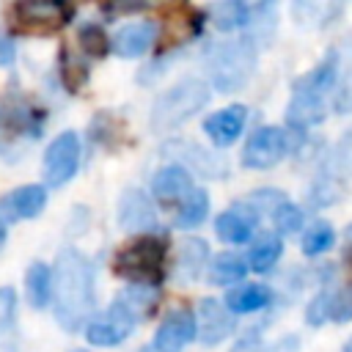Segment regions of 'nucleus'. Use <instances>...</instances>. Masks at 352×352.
Listing matches in <instances>:
<instances>
[{
	"instance_id": "nucleus-17",
	"label": "nucleus",
	"mask_w": 352,
	"mask_h": 352,
	"mask_svg": "<svg viewBox=\"0 0 352 352\" xmlns=\"http://www.w3.org/2000/svg\"><path fill=\"white\" fill-rule=\"evenodd\" d=\"M209 264V248L204 239H184L179 245V256H176V267H173V278L176 280H195Z\"/></svg>"
},
{
	"instance_id": "nucleus-3",
	"label": "nucleus",
	"mask_w": 352,
	"mask_h": 352,
	"mask_svg": "<svg viewBox=\"0 0 352 352\" xmlns=\"http://www.w3.org/2000/svg\"><path fill=\"white\" fill-rule=\"evenodd\" d=\"M165 242L157 236H140L116 256V272L138 286H154L162 278Z\"/></svg>"
},
{
	"instance_id": "nucleus-5",
	"label": "nucleus",
	"mask_w": 352,
	"mask_h": 352,
	"mask_svg": "<svg viewBox=\"0 0 352 352\" xmlns=\"http://www.w3.org/2000/svg\"><path fill=\"white\" fill-rule=\"evenodd\" d=\"M289 151V138L283 129L278 126H261L250 135V140L245 143L242 151V165L253 168V170H264L278 165Z\"/></svg>"
},
{
	"instance_id": "nucleus-11",
	"label": "nucleus",
	"mask_w": 352,
	"mask_h": 352,
	"mask_svg": "<svg viewBox=\"0 0 352 352\" xmlns=\"http://www.w3.org/2000/svg\"><path fill=\"white\" fill-rule=\"evenodd\" d=\"M118 226L124 231H154L157 223V212L151 206V201L140 192V190H126L118 201Z\"/></svg>"
},
{
	"instance_id": "nucleus-25",
	"label": "nucleus",
	"mask_w": 352,
	"mask_h": 352,
	"mask_svg": "<svg viewBox=\"0 0 352 352\" xmlns=\"http://www.w3.org/2000/svg\"><path fill=\"white\" fill-rule=\"evenodd\" d=\"M209 16H212V22H214L217 30H234V28L250 22V8L231 0V3H217V6H212V8H209Z\"/></svg>"
},
{
	"instance_id": "nucleus-2",
	"label": "nucleus",
	"mask_w": 352,
	"mask_h": 352,
	"mask_svg": "<svg viewBox=\"0 0 352 352\" xmlns=\"http://www.w3.org/2000/svg\"><path fill=\"white\" fill-rule=\"evenodd\" d=\"M209 82L204 80H182L170 85L165 94L151 107V129L154 132H170L173 126L184 124L190 116H195L206 102H209Z\"/></svg>"
},
{
	"instance_id": "nucleus-15",
	"label": "nucleus",
	"mask_w": 352,
	"mask_h": 352,
	"mask_svg": "<svg viewBox=\"0 0 352 352\" xmlns=\"http://www.w3.org/2000/svg\"><path fill=\"white\" fill-rule=\"evenodd\" d=\"M324 118V96L308 94V91H297L292 94L289 110H286V121L294 129H308L314 124H319Z\"/></svg>"
},
{
	"instance_id": "nucleus-20",
	"label": "nucleus",
	"mask_w": 352,
	"mask_h": 352,
	"mask_svg": "<svg viewBox=\"0 0 352 352\" xmlns=\"http://www.w3.org/2000/svg\"><path fill=\"white\" fill-rule=\"evenodd\" d=\"M336 77H338V66H336V52H327L324 60L311 69L308 74H302L294 88L297 91H308V94H316V96H327V91L336 85Z\"/></svg>"
},
{
	"instance_id": "nucleus-36",
	"label": "nucleus",
	"mask_w": 352,
	"mask_h": 352,
	"mask_svg": "<svg viewBox=\"0 0 352 352\" xmlns=\"http://www.w3.org/2000/svg\"><path fill=\"white\" fill-rule=\"evenodd\" d=\"M3 242H6V217L0 214V248H3Z\"/></svg>"
},
{
	"instance_id": "nucleus-9",
	"label": "nucleus",
	"mask_w": 352,
	"mask_h": 352,
	"mask_svg": "<svg viewBox=\"0 0 352 352\" xmlns=\"http://www.w3.org/2000/svg\"><path fill=\"white\" fill-rule=\"evenodd\" d=\"M234 333V314L214 297H206L198 302V322H195V338H201L206 346L220 344Z\"/></svg>"
},
{
	"instance_id": "nucleus-4",
	"label": "nucleus",
	"mask_w": 352,
	"mask_h": 352,
	"mask_svg": "<svg viewBox=\"0 0 352 352\" xmlns=\"http://www.w3.org/2000/svg\"><path fill=\"white\" fill-rule=\"evenodd\" d=\"M256 55L248 47V41H234V44H223L209 55V80L217 91L228 94L236 91L248 82L250 72H253Z\"/></svg>"
},
{
	"instance_id": "nucleus-27",
	"label": "nucleus",
	"mask_w": 352,
	"mask_h": 352,
	"mask_svg": "<svg viewBox=\"0 0 352 352\" xmlns=\"http://www.w3.org/2000/svg\"><path fill=\"white\" fill-rule=\"evenodd\" d=\"M272 223H275V228H278L280 234H294V231H300V226H302V209H300L297 204H292V201H283L280 206H275Z\"/></svg>"
},
{
	"instance_id": "nucleus-32",
	"label": "nucleus",
	"mask_w": 352,
	"mask_h": 352,
	"mask_svg": "<svg viewBox=\"0 0 352 352\" xmlns=\"http://www.w3.org/2000/svg\"><path fill=\"white\" fill-rule=\"evenodd\" d=\"M330 289H322L314 300H311V305L305 308V319H308V324H322V322H327L330 319Z\"/></svg>"
},
{
	"instance_id": "nucleus-6",
	"label": "nucleus",
	"mask_w": 352,
	"mask_h": 352,
	"mask_svg": "<svg viewBox=\"0 0 352 352\" xmlns=\"http://www.w3.org/2000/svg\"><path fill=\"white\" fill-rule=\"evenodd\" d=\"M77 165H80L77 132H60L44 154V179H47V184H52V187L66 184L77 173Z\"/></svg>"
},
{
	"instance_id": "nucleus-30",
	"label": "nucleus",
	"mask_w": 352,
	"mask_h": 352,
	"mask_svg": "<svg viewBox=\"0 0 352 352\" xmlns=\"http://www.w3.org/2000/svg\"><path fill=\"white\" fill-rule=\"evenodd\" d=\"M330 319L333 322H349L352 319V283H346L330 294Z\"/></svg>"
},
{
	"instance_id": "nucleus-22",
	"label": "nucleus",
	"mask_w": 352,
	"mask_h": 352,
	"mask_svg": "<svg viewBox=\"0 0 352 352\" xmlns=\"http://www.w3.org/2000/svg\"><path fill=\"white\" fill-rule=\"evenodd\" d=\"M25 289L28 300L33 308H44L52 300V270L44 261H33L25 275Z\"/></svg>"
},
{
	"instance_id": "nucleus-16",
	"label": "nucleus",
	"mask_w": 352,
	"mask_h": 352,
	"mask_svg": "<svg viewBox=\"0 0 352 352\" xmlns=\"http://www.w3.org/2000/svg\"><path fill=\"white\" fill-rule=\"evenodd\" d=\"M151 190L160 201H182L192 190V176L182 165H165L154 173Z\"/></svg>"
},
{
	"instance_id": "nucleus-10",
	"label": "nucleus",
	"mask_w": 352,
	"mask_h": 352,
	"mask_svg": "<svg viewBox=\"0 0 352 352\" xmlns=\"http://www.w3.org/2000/svg\"><path fill=\"white\" fill-rule=\"evenodd\" d=\"M192 338H195V316L187 308H179L162 319L160 330L154 333L151 352H179Z\"/></svg>"
},
{
	"instance_id": "nucleus-7",
	"label": "nucleus",
	"mask_w": 352,
	"mask_h": 352,
	"mask_svg": "<svg viewBox=\"0 0 352 352\" xmlns=\"http://www.w3.org/2000/svg\"><path fill=\"white\" fill-rule=\"evenodd\" d=\"M72 8L60 6V3H16L8 8V19H14L16 28L22 30H33V33H50L55 28H60L69 19Z\"/></svg>"
},
{
	"instance_id": "nucleus-19",
	"label": "nucleus",
	"mask_w": 352,
	"mask_h": 352,
	"mask_svg": "<svg viewBox=\"0 0 352 352\" xmlns=\"http://www.w3.org/2000/svg\"><path fill=\"white\" fill-rule=\"evenodd\" d=\"M270 300H272V292L264 283H242V286H231L223 305L231 314H253V311L267 308Z\"/></svg>"
},
{
	"instance_id": "nucleus-38",
	"label": "nucleus",
	"mask_w": 352,
	"mask_h": 352,
	"mask_svg": "<svg viewBox=\"0 0 352 352\" xmlns=\"http://www.w3.org/2000/svg\"><path fill=\"white\" fill-rule=\"evenodd\" d=\"M72 352H85V349H72Z\"/></svg>"
},
{
	"instance_id": "nucleus-35",
	"label": "nucleus",
	"mask_w": 352,
	"mask_h": 352,
	"mask_svg": "<svg viewBox=\"0 0 352 352\" xmlns=\"http://www.w3.org/2000/svg\"><path fill=\"white\" fill-rule=\"evenodd\" d=\"M14 60V41L0 33V66H8Z\"/></svg>"
},
{
	"instance_id": "nucleus-37",
	"label": "nucleus",
	"mask_w": 352,
	"mask_h": 352,
	"mask_svg": "<svg viewBox=\"0 0 352 352\" xmlns=\"http://www.w3.org/2000/svg\"><path fill=\"white\" fill-rule=\"evenodd\" d=\"M344 352H352V338L346 341V346H344Z\"/></svg>"
},
{
	"instance_id": "nucleus-26",
	"label": "nucleus",
	"mask_w": 352,
	"mask_h": 352,
	"mask_svg": "<svg viewBox=\"0 0 352 352\" xmlns=\"http://www.w3.org/2000/svg\"><path fill=\"white\" fill-rule=\"evenodd\" d=\"M336 242V231L327 220H316L305 234H302V253L305 256H319L324 250H330Z\"/></svg>"
},
{
	"instance_id": "nucleus-33",
	"label": "nucleus",
	"mask_w": 352,
	"mask_h": 352,
	"mask_svg": "<svg viewBox=\"0 0 352 352\" xmlns=\"http://www.w3.org/2000/svg\"><path fill=\"white\" fill-rule=\"evenodd\" d=\"M14 305H16V294L8 286H0V338L8 333L11 319H14Z\"/></svg>"
},
{
	"instance_id": "nucleus-31",
	"label": "nucleus",
	"mask_w": 352,
	"mask_h": 352,
	"mask_svg": "<svg viewBox=\"0 0 352 352\" xmlns=\"http://www.w3.org/2000/svg\"><path fill=\"white\" fill-rule=\"evenodd\" d=\"M333 168L338 176H352V126L346 129V135L338 140L336 151H333Z\"/></svg>"
},
{
	"instance_id": "nucleus-28",
	"label": "nucleus",
	"mask_w": 352,
	"mask_h": 352,
	"mask_svg": "<svg viewBox=\"0 0 352 352\" xmlns=\"http://www.w3.org/2000/svg\"><path fill=\"white\" fill-rule=\"evenodd\" d=\"M60 80L66 82V88H69V91H77V88L88 80V69H85L77 58H72V52H69V50H63V52H60Z\"/></svg>"
},
{
	"instance_id": "nucleus-34",
	"label": "nucleus",
	"mask_w": 352,
	"mask_h": 352,
	"mask_svg": "<svg viewBox=\"0 0 352 352\" xmlns=\"http://www.w3.org/2000/svg\"><path fill=\"white\" fill-rule=\"evenodd\" d=\"M231 352H270V346L261 341V336H258V333H248L245 338H239V341H236V346H234Z\"/></svg>"
},
{
	"instance_id": "nucleus-12",
	"label": "nucleus",
	"mask_w": 352,
	"mask_h": 352,
	"mask_svg": "<svg viewBox=\"0 0 352 352\" xmlns=\"http://www.w3.org/2000/svg\"><path fill=\"white\" fill-rule=\"evenodd\" d=\"M214 231L228 245H245V242H250V236L256 231V209L248 212V204H236L234 209H226L214 220Z\"/></svg>"
},
{
	"instance_id": "nucleus-13",
	"label": "nucleus",
	"mask_w": 352,
	"mask_h": 352,
	"mask_svg": "<svg viewBox=\"0 0 352 352\" xmlns=\"http://www.w3.org/2000/svg\"><path fill=\"white\" fill-rule=\"evenodd\" d=\"M154 41H157V25L154 22H132V25H124L110 38V50L121 58H138Z\"/></svg>"
},
{
	"instance_id": "nucleus-24",
	"label": "nucleus",
	"mask_w": 352,
	"mask_h": 352,
	"mask_svg": "<svg viewBox=\"0 0 352 352\" xmlns=\"http://www.w3.org/2000/svg\"><path fill=\"white\" fill-rule=\"evenodd\" d=\"M280 253H283L280 236H278V234H261V236L253 242V248L248 250V267L256 270V272H267V270H272V264L280 258Z\"/></svg>"
},
{
	"instance_id": "nucleus-14",
	"label": "nucleus",
	"mask_w": 352,
	"mask_h": 352,
	"mask_svg": "<svg viewBox=\"0 0 352 352\" xmlns=\"http://www.w3.org/2000/svg\"><path fill=\"white\" fill-rule=\"evenodd\" d=\"M245 118H248V110L242 104H231V107H223V110L212 113L204 121V129H206V135L214 146H231L239 138V132L245 126Z\"/></svg>"
},
{
	"instance_id": "nucleus-29",
	"label": "nucleus",
	"mask_w": 352,
	"mask_h": 352,
	"mask_svg": "<svg viewBox=\"0 0 352 352\" xmlns=\"http://www.w3.org/2000/svg\"><path fill=\"white\" fill-rule=\"evenodd\" d=\"M77 36H80V44H82V50H85L88 55H104V52L110 50V41H107L104 30H102L99 25H94V22L82 25Z\"/></svg>"
},
{
	"instance_id": "nucleus-1",
	"label": "nucleus",
	"mask_w": 352,
	"mask_h": 352,
	"mask_svg": "<svg viewBox=\"0 0 352 352\" xmlns=\"http://www.w3.org/2000/svg\"><path fill=\"white\" fill-rule=\"evenodd\" d=\"M52 305L66 333H77L94 314V264L74 248H63L55 258Z\"/></svg>"
},
{
	"instance_id": "nucleus-18",
	"label": "nucleus",
	"mask_w": 352,
	"mask_h": 352,
	"mask_svg": "<svg viewBox=\"0 0 352 352\" xmlns=\"http://www.w3.org/2000/svg\"><path fill=\"white\" fill-rule=\"evenodd\" d=\"M47 204V190L41 184H22L16 190H11L6 198H3V209L11 214V217H36Z\"/></svg>"
},
{
	"instance_id": "nucleus-8",
	"label": "nucleus",
	"mask_w": 352,
	"mask_h": 352,
	"mask_svg": "<svg viewBox=\"0 0 352 352\" xmlns=\"http://www.w3.org/2000/svg\"><path fill=\"white\" fill-rule=\"evenodd\" d=\"M132 327H135V319L116 300L102 316H96V319H91L85 324V338L94 346H116V344H121L132 333Z\"/></svg>"
},
{
	"instance_id": "nucleus-23",
	"label": "nucleus",
	"mask_w": 352,
	"mask_h": 352,
	"mask_svg": "<svg viewBox=\"0 0 352 352\" xmlns=\"http://www.w3.org/2000/svg\"><path fill=\"white\" fill-rule=\"evenodd\" d=\"M206 272H209V280L214 286H231L236 283L245 272H248V264L242 256L236 253H217L209 264H206Z\"/></svg>"
},
{
	"instance_id": "nucleus-21",
	"label": "nucleus",
	"mask_w": 352,
	"mask_h": 352,
	"mask_svg": "<svg viewBox=\"0 0 352 352\" xmlns=\"http://www.w3.org/2000/svg\"><path fill=\"white\" fill-rule=\"evenodd\" d=\"M209 214V195L206 190L201 187H192L182 201H179V209H176V226L179 228H195L206 220Z\"/></svg>"
}]
</instances>
